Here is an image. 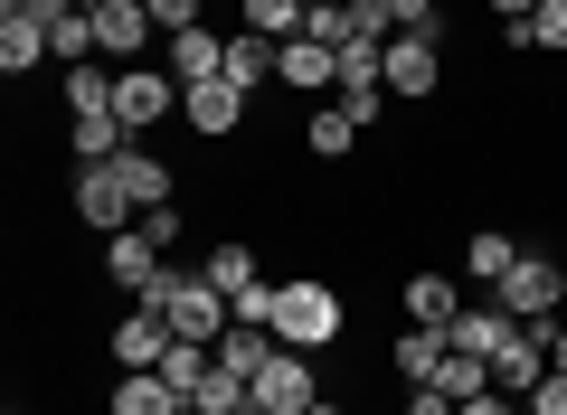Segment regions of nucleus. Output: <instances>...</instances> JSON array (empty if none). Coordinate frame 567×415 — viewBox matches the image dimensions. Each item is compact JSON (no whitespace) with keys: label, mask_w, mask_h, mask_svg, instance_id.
<instances>
[{"label":"nucleus","mask_w":567,"mask_h":415,"mask_svg":"<svg viewBox=\"0 0 567 415\" xmlns=\"http://www.w3.org/2000/svg\"><path fill=\"white\" fill-rule=\"evenodd\" d=\"M265 331H275L284 350H303V359H322L331 340L350 331V302L331 293L322 274H303V283H275V321H265Z\"/></svg>","instance_id":"nucleus-1"},{"label":"nucleus","mask_w":567,"mask_h":415,"mask_svg":"<svg viewBox=\"0 0 567 415\" xmlns=\"http://www.w3.org/2000/svg\"><path fill=\"white\" fill-rule=\"evenodd\" d=\"M142 312H162L181 340H208V350H218V340H227V321H237L218 283H208V274H181V264H171V274L152 283V293H142Z\"/></svg>","instance_id":"nucleus-2"},{"label":"nucleus","mask_w":567,"mask_h":415,"mask_svg":"<svg viewBox=\"0 0 567 415\" xmlns=\"http://www.w3.org/2000/svg\"><path fill=\"white\" fill-rule=\"evenodd\" d=\"M114 114H123V133H162V123L181 114V76H171L162 58L114 66Z\"/></svg>","instance_id":"nucleus-3"},{"label":"nucleus","mask_w":567,"mask_h":415,"mask_svg":"<svg viewBox=\"0 0 567 415\" xmlns=\"http://www.w3.org/2000/svg\"><path fill=\"white\" fill-rule=\"evenodd\" d=\"M66 208L95 227V246H104V237H123V227H142V208H133V189H123L114 160H76V189H66Z\"/></svg>","instance_id":"nucleus-4"},{"label":"nucleus","mask_w":567,"mask_h":415,"mask_svg":"<svg viewBox=\"0 0 567 415\" xmlns=\"http://www.w3.org/2000/svg\"><path fill=\"white\" fill-rule=\"evenodd\" d=\"M492 302H502L511 321H558V312H567V293H558V256L520 246V264H511V274L492 283Z\"/></svg>","instance_id":"nucleus-5"},{"label":"nucleus","mask_w":567,"mask_h":415,"mask_svg":"<svg viewBox=\"0 0 567 415\" xmlns=\"http://www.w3.org/2000/svg\"><path fill=\"white\" fill-rule=\"evenodd\" d=\"M246 396H256L265 415H312V406H322V369H312L303 350H275V359L256 369V387H246Z\"/></svg>","instance_id":"nucleus-6"},{"label":"nucleus","mask_w":567,"mask_h":415,"mask_svg":"<svg viewBox=\"0 0 567 415\" xmlns=\"http://www.w3.org/2000/svg\"><path fill=\"white\" fill-rule=\"evenodd\" d=\"M388 95L398 104H425V95H445V39H388Z\"/></svg>","instance_id":"nucleus-7"},{"label":"nucleus","mask_w":567,"mask_h":415,"mask_svg":"<svg viewBox=\"0 0 567 415\" xmlns=\"http://www.w3.org/2000/svg\"><path fill=\"white\" fill-rule=\"evenodd\" d=\"M246 114H256V95H246V85H189V95H181V123H189V133H199V142H237L246 133Z\"/></svg>","instance_id":"nucleus-8"},{"label":"nucleus","mask_w":567,"mask_h":415,"mask_svg":"<svg viewBox=\"0 0 567 415\" xmlns=\"http://www.w3.org/2000/svg\"><path fill=\"white\" fill-rule=\"evenodd\" d=\"M152 39H162V29H152L142 0H104V10H95V58L104 66H142V58H152Z\"/></svg>","instance_id":"nucleus-9"},{"label":"nucleus","mask_w":567,"mask_h":415,"mask_svg":"<svg viewBox=\"0 0 567 415\" xmlns=\"http://www.w3.org/2000/svg\"><path fill=\"white\" fill-rule=\"evenodd\" d=\"M171 274V246H152L142 237V227H123V237H104V283H114V293H152V283Z\"/></svg>","instance_id":"nucleus-10"},{"label":"nucleus","mask_w":567,"mask_h":415,"mask_svg":"<svg viewBox=\"0 0 567 415\" xmlns=\"http://www.w3.org/2000/svg\"><path fill=\"white\" fill-rule=\"evenodd\" d=\"M162 66H171V76H181V95H189V85H218L227 76V29H171V39H162Z\"/></svg>","instance_id":"nucleus-11"},{"label":"nucleus","mask_w":567,"mask_h":415,"mask_svg":"<svg viewBox=\"0 0 567 415\" xmlns=\"http://www.w3.org/2000/svg\"><path fill=\"white\" fill-rule=\"evenodd\" d=\"M275 85H284V95H312V104H322L331 85H341V48H331V39H312V29H303V39H284Z\"/></svg>","instance_id":"nucleus-12"},{"label":"nucleus","mask_w":567,"mask_h":415,"mask_svg":"<svg viewBox=\"0 0 567 415\" xmlns=\"http://www.w3.org/2000/svg\"><path fill=\"white\" fill-rule=\"evenodd\" d=\"M454 359L445 331H425V321H398V340H388V369H398V387H435Z\"/></svg>","instance_id":"nucleus-13"},{"label":"nucleus","mask_w":567,"mask_h":415,"mask_svg":"<svg viewBox=\"0 0 567 415\" xmlns=\"http://www.w3.org/2000/svg\"><path fill=\"white\" fill-rule=\"evenodd\" d=\"M104 359H114V369H162V359H171V321L133 302V312L104 331Z\"/></svg>","instance_id":"nucleus-14"},{"label":"nucleus","mask_w":567,"mask_h":415,"mask_svg":"<svg viewBox=\"0 0 567 415\" xmlns=\"http://www.w3.org/2000/svg\"><path fill=\"white\" fill-rule=\"evenodd\" d=\"M511 331H520V321H511V312H502V302H492V293H473L464 312L445 321V340H454V350H464V359H502V350H511Z\"/></svg>","instance_id":"nucleus-15"},{"label":"nucleus","mask_w":567,"mask_h":415,"mask_svg":"<svg viewBox=\"0 0 567 415\" xmlns=\"http://www.w3.org/2000/svg\"><path fill=\"white\" fill-rule=\"evenodd\" d=\"M398 312L425 321V331H445V321L464 312V274H435V264H416V274L398 283Z\"/></svg>","instance_id":"nucleus-16"},{"label":"nucleus","mask_w":567,"mask_h":415,"mask_svg":"<svg viewBox=\"0 0 567 415\" xmlns=\"http://www.w3.org/2000/svg\"><path fill=\"white\" fill-rule=\"evenodd\" d=\"M104 415H189V396L171 387L162 369H123L114 387H104Z\"/></svg>","instance_id":"nucleus-17"},{"label":"nucleus","mask_w":567,"mask_h":415,"mask_svg":"<svg viewBox=\"0 0 567 415\" xmlns=\"http://www.w3.org/2000/svg\"><path fill=\"white\" fill-rule=\"evenodd\" d=\"M275 66H284V48L265 39V29H227V85H246V95H265V85H275Z\"/></svg>","instance_id":"nucleus-18"},{"label":"nucleus","mask_w":567,"mask_h":415,"mask_svg":"<svg viewBox=\"0 0 567 415\" xmlns=\"http://www.w3.org/2000/svg\"><path fill=\"white\" fill-rule=\"evenodd\" d=\"M502 48H511V58H567V0H539L529 20H511Z\"/></svg>","instance_id":"nucleus-19"},{"label":"nucleus","mask_w":567,"mask_h":415,"mask_svg":"<svg viewBox=\"0 0 567 415\" xmlns=\"http://www.w3.org/2000/svg\"><path fill=\"white\" fill-rule=\"evenodd\" d=\"M511 264H520V237H511V227H473V237H464V283H473V293H492Z\"/></svg>","instance_id":"nucleus-20"},{"label":"nucleus","mask_w":567,"mask_h":415,"mask_svg":"<svg viewBox=\"0 0 567 415\" xmlns=\"http://www.w3.org/2000/svg\"><path fill=\"white\" fill-rule=\"evenodd\" d=\"M48 58H58V48H48V29L29 20V10H0V76L20 85L29 66H48Z\"/></svg>","instance_id":"nucleus-21"},{"label":"nucleus","mask_w":567,"mask_h":415,"mask_svg":"<svg viewBox=\"0 0 567 415\" xmlns=\"http://www.w3.org/2000/svg\"><path fill=\"white\" fill-rule=\"evenodd\" d=\"M114 170H123V189H133V208H171V198H181V170H171L162 152H142V142L114 160Z\"/></svg>","instance_id":"nucleus-22"},{"label":"nucleus","mask_w":567,"mask_h":415,"mask_svg":"<svg viewBox=\"0 0 567 415\" xmlns=\"http://www.w3.org/2000/svg\"><path fill=\"white\" fill-rule=\"evenodd\" d=\"M58 95H66V114H114V66L104 58H85V66H58Z\"/></svg>","instance_id":"nucleus-23"},{"label":"nucleus","mask_w":567,"mask_h":415,"mask_svg":"<svg viewBox=\"0 0 567 415\" xmlns=\"http://www.w3.org/2000/svg\"><path fill=\"white\" fill-rule=\"evenodd\" d=\"M360 133H369V123H350L341 104H312V114H303V152L312 160H350V152H360Z\"/></svg>","instance_id":"nucleus-24"},{"label":"nucleus","mask_w":567,"mask_h":415,"mask_svg":"<svg viewBox=\"0 0 567 415\" xmlns=\"http://www.w3.org/2000/svg\"><path fill=\"white\" fill-rule=\"evenodd\" d=\"M237 20L246 29H265V39H303V29H312V10H303V0H237Z\"/></svg>","instance_id":"nucleus-25"},{"label":"nucleus","mask_w":567,"mask_h":415,"mask_svg":"<svg viewBox=\"0 0 567 415\" xmlns=\"http://www.w3.org/2000/svg\"><path fill=\"white\" fill-rule=\"evenodd\" d=\"M66 142H76V160H123V152H133V133H123V114H85V123H76Z\"/></svg>","instance_id":"nucleus-26"},{"label":"nucleus","mask_w":567,"mask_h":415,"mask_svg":"<svg viewBox=\"0 0 567 415\" xmlns=\"http://www.w3.org/2000/svg\"><path fill=\"white\" fill-rule=\"evenodd\" d=\"M189 415H246V377L237 369H208L199 387H189Z\"/></svg>","instance_id":"nucleus-27"},{"label":"nucleus","mask_w":567,"mask_h":415,"mask_svg":"<svg viewBox=\"0 0 567 415\" xmlns=\"http://www.w3.org/2000/svg\"><path fill=\"white\" fill-rule=\"evenodd\" d=\"M520 415H567V369H548V377H539V387H529V396H520Z\"/></svg>","instance_id":"nucleus-28"},{"label":"nucleus","mask_w":567,"mask_h":415,"mask_svg":"<svg viewBox=\"0 0 567 415\" xmlns=\"http://www.w3.org/2000/svg\"><path fill=\"white\" fill-rule=\"evenodd\" d=\"M181 227H189L181 198H171V208H142V237H152V246H181Z\"/></svg>","instance_id":"nucleus-29"},{"label":"nucleus","mask_w":567,"mask_h":415,"mask_svg":"<svg viewBox=\"0 0 567 415\" xmlns=\"http://www.w3.org/2000/svg\"><path fill=\"white\" fill-rule=\"evenodd\" d=\"M142 10H152V29H162V39H171V29H199V0H142Z\"/></svg>","instance_id":"nucleus-30"},{"label":"nucleus","mask_w":567,"mask_h":415,"mask_svg":"<svg viewBox=\"0 0 567 415\" xmlns=\"http://www.w3.org/2000/svg\"><path fill=\"white\" fill-rule=\"evenodd\" d=\"M398 415H464V406H454L445 387H406V396H398Z\"/></svg>","instance_id":"nucleus-31"},{"label":"nucleus","mask_w":567,"mask_h":415,"mask_svg":"<svg viewBox=\"0 0 567 415\" xmlns=\"http://www.w3.org/2000/svg\"><path fill=\"white\" fill-rule=\"evenodd\" d=\"M464 415H520V396H502V387H483V396H464Z\"/></svg>","instance_id":"nucleus-32"},{"label":"nucleus","mask_w":567,"mask_h":415,"mask_svg":"<svg viewBox=\"0 0 567 415\" xmlns=\"http://www.w3.org/2000/svg\"><path fill=\"white\" fill-rule=\"evenodd\" d=\"M483 10H492V20L511 29V20H529V10H539V0H483Z\"/></svg>","instance_id":"nucleus-33"},{"label":"nucleus","mask_w":567,"mask_h":415,"mask_svg":"<svg viewBox=\"0 0 567 415\" xmlns=\"http://www.w3.org/2000/svg\"><path fill=\"white\" fill-rule=\"evenodd\" d=\"M548 369H567V312H558V331H548Z\"/></svg>","instance_id":"nucleus-34"},{"label":"nucleus","mask_w":567,"mask_h":415,"mask_svg":"<svg viewBox=\"0 0 567 415\" xmlns=\"http://www.w3.org/2000/svg\"><path fill=\"white\" fill-rule=\"evenodd\" d=\"M303 10H341V0H303Z\"/></svg>","instance_id":"nucleus-35"},{"label":"nucleus","mask_w":567,"mask_h":415,"mask_svg":"<svg viewBox=\"0 0 567 415\" xmlns=\"http://www.w3.org/2000/svg\"><path fill=\"white\" fill-rule=\"evenodd\" d=\"M312 415H341V406H331V396H322V406H312Z\"/></svg>","instance_id":"nucleus-36"},{"label":"nucleus","mask_w":567,"mask_h":415,"mask_svg":"<svg viewBox=\"0 0 567 415\" xmlns=\"http://www.w3.org/2000/svg\"><path fill=\"white\" fill-rule=\"evenodd\" d=\"M558 293H567V256H558Z\"/></svg>","instance_id":"nucleus-37"},{"label":"nucleus","mask_w":567,"mask_h":415,"mask_svg":"<svg viewBox=\"0 0 567 415\" xmlns=\"http://www.w3.org/2000/svg\"><path fill=\"white\" fill-rule=\"evenodd\" d=\"M76 10H104V0H76Z\"/></svg>","instance_id":"nucleus-38"}]
</instances>
